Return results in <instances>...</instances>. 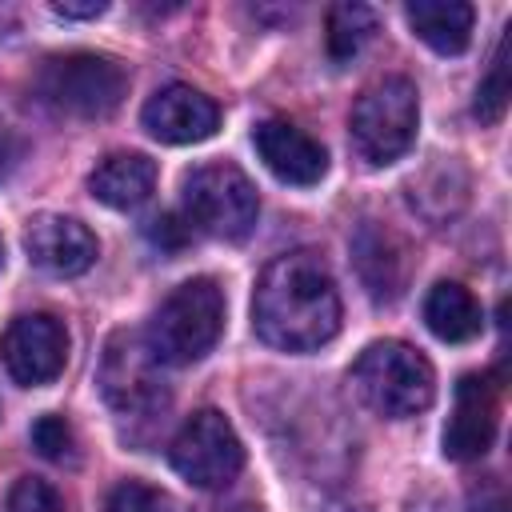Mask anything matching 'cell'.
Segmentation results:
<instances>
[{"label":"cell","instance_id":"1","mask_svg":"<svg viewBox=\"0 0 512 512\" xmlns=\"http://www.w3.org/2000/svg\"><path fill=\"white\" fill-rule=\"evenodd\" d=\"M252 328L280 352H312L340 332V292L320 252H284L260 272Z\"/></svg>","mask_w":512,"mask_h":512},{"label":"cell","instance_id":"2","mask_svg":"<svg viewBox=\"0 0 512 512\" xmlns=\"http://www.w3.org/2000/svg\"><path fill=\"white\" fill-rule=\"evenodd\" d=\"M220 332H224V288L212 276H196L164 296L144 336L160 364H196L216 348Z\"/></svg>","mask_w":512,"mask_h":512},{"label":"cell","instance_id":"3","mask_svg":"<svg viewBox=\"0 0 512 512\" xmlns=\"http://www.w3.org/2000/svg\"><path fill=\"white\" fill-rule=\"evenodd\" d=\"M352 384L360 400L388 420H408L424 412L436 396V372L428 356L404 340L368 344L352 364Z\"/></svg>","mask_w":512,"mask_h":512},{"label":"cell","instance_id":"4","mask_svg":"<svg viewBox=\"0 0 512 512\" xmlns=\"http://www.w3.org/2000/svg\"><path fill=\"white\" fill-rule=\"evenodd\" d=\"M36 96L68 116L100 120L112 116L128 92V72L104 52H64L36 68Z\"/></svg>","mask_w":512,"mask_h":512},{"label":"cell","instance_id":"5","mask_svg":"<svg viewBox=\"0 0 512 512\" xmlns=\"http://www.w3.org/2000/svg\"><path fill=\"white\" fill-rule=\"evenodd\" d=\"M352 148L360 152V160L384 168L392 160H400L420 128V100H416V84L404 76H384L376 84H368L356 104H352Z\"/></svg>","mask_w":512,"mask_h":512},{"label":"cell","instance_id":"6","mask_svg":"<svg viewBox=\"0 0 512 512\" xmlns=\"http://www.w3.org/2000/svg\"><path fill=\"white\" fill-rule=\"evenodd\" d=\"M180 192H184V220L192 228H200L216 240H228V244H240L252 236L260 200H256L252 180L232 160L192 168L184 176Z\"/></svg>","mask_w":512,"mask_h":512},{"label":"cell","instance_id":"7","mask_svg":"<svg viewBox=\"0 0 512 512\" xmlns=\"http://www.w3.org/2000/svg\"><path fill=\"white\" fill-rule=\"evenodd\" d=\"M100 396L116 416L128 420H156L168 408V388L160 380V360L148 348L144 332H112L100 356Z\"/></svg>","mask_w":512,"mask_h":512},{"label":"cell","instance_id":"8","mask_svg":"<svg viewBox=\"0 0 512 512\" xmlns=\"http://www.w3.org/2000/svg\"><path fill=\"white\" fill-rule=\"evenodd\" d=\"M168 456H172V468L196 488H224L244 468V444L228 424V416L216 408L192 412L176 432Z\"/></svg>","mask_w":512,"mask_h":512},{"label":"cell","instance_id":"9","mask_svg":"<svg viewBox=\"0 0 512 512\" xmlns=\"http://www.w3.org/2000/svg\"><path fill=\"white\" fill-rule=\"evenodd\" d=\"M0 360L24 388L52 384L68 364V328L52 312H24L4 328Z\"/></svg>","mask_w":512,"mask_h":512},{"label":"cell","instance_id":"10","mask_svg":"<svg viewBox=\"0 0 512 512\" xmlns=\"http://www.w3.org/2000/svg\"><path fill=\"white\" fill-rule=\"evenodd\" d=\"M500 420V384L492 376H464L456 384V404L444 424V456L480 460L496 440Z\"/></svg>","mask_w":512,"mask_h":512},{"label":"cell","instance_id":"11","mask_svg":"<svg viewBox=\"0 0 512 512\" xmlns=\"http://www.w3.org/2000/svg\"><path fill=\"white\" fill-rule=\"evenodd\" d=\"M140 120L160 144H200L220 128V108L192 84H168L148 96Z\"/></svg>","mask_w":512,"mask_h":512},{"label":"cell","instance_id":"12","mask_svg":"<svg viewBox=\"0 0 512 512\" xmlns=\"http://www.w3.org/2000/svg\"><path fill=\"white\" fill-rule=\"evenodd\" d=\"M24 252L36 268L52 272V276H80L96 264L100 256V244L92 236L88 224L72 220V216H56V212H44V216H32L28 228H24Z\"/></svg>","mask_w":512,"mask_h":512},{"label":"cell","instance_id":"13","mask_svg":"<svg viewBox=\"0 0 512 512\" xmlns=\"http://www.w3.org/2000/svg\"><path fill=\"white\" fill-rule=\"evenodd\" d=\"M252 144H256L264 168L276 180H284V184L308 188V184H320L324 172H328L324 144L316 136H308L304 128H296L292 120H264V124H256Z\"/></svg>","mask_w":512,"mask_h":512},{"label":"cell","instance_id":"14","mask_svg":"<svg viewBox=\"0 0 512 512\" xmlns=\"http://www.w3.org/2000/svg\"><path fill=\"white\" fill-rule=\"evenodd\" d=\"M352 260H356V272L376 304H392L396 296H404L412 256H408V244L392 228L364 220L352 236Z\"/></svg>","mask_w":512,"mask_h":512},{"label":"cell","instance_id":"15","mask_svg":"<svg viewBox=\"0 0 512 512\" xmlns=\"http://www.w3.org/2000/svg\"><path fill=\"white\" fill-rule=\"evenodd\" d=\"M156 188V164L144 152H108L88 172V192L108 208H140Z\"/></svg>","mask_w":512,"mask_h":512},{"label":"cell","instance_id":"16","mask_svg":"<svg viewBox=\"0 0 512 512\" xmlns=\"http://www.w3.org/2000/svg\"><path fill=\"white\" fill-rule=\"evenodd\" d=\"M412 32L436 48L440 56H460L472 40V24H476V12L472 4H460V0H412L404 8Z\"/></svg>","mask_w":512,"mask_h":512},{"label":"cell","instance_id":"17","mask_svg":"<svg viewBox=\"0 0 512 512\" xmlns=\"http://www.w3.org/2000/svg\"><path fill=\"white\" fill-rule=\"evenodd\" d=\"M424 324L432 328V336H440L448 344H464V340L480 336L484 312H480V300L464 284L440 280L424 300Z\"/></svg>","mask_w":512,"mask_h":512},{"label":"cell","instance_id":"18","mask_svg":"<svg viewBox=\"0 0 512 512\" xmlns=\"http://www.w3.org/2000/svg\"><path fill=\"white\" fill-rule=\"evenodd\" d=\"M376 32V12L368 4H332L328 8V56L336 64L352 60Z\"/></svg>","mask_w":512,"mask_h":512},{"label":"cell","instance_id":"19","mask_svg":"<svg viewBox=\"0 0 512 512\" xmlns=\"http://www.w3.org/2000/svg\"><path fill=\"white\" fill-rule=\"evenodd\" d=\"M508 36L496 44V52H492V64H488V76L480 80V88H476V100H472V112H476V120H484V124H496L500 116H504V108H508V96H512V80H508Z\"/></svg>","mask_w":512,"mask_h":512},{"label":"cell","instance_id":"20","mask_svg":"<svg viewBox=\"0 0 512 512\" xmlns=\"http://www.w3.org/2000/svg\"><path fill=\"white\" fill-rule=\"evenodd\" d=\"M104 512H184L168 492L160 488H148L140 480H128L120 484L112 496H108V508Z\"/></svg>","mask_w":512,"mask_h":512},{"label":"cell","instance_id":"21","mask_svg":"<svg viewBox=\"0 0 512 512\" xmlns=\"http://www.w3.org/2000/svg\"><path fill=\"white\" fill-rule=\"evenodd\" d=\"M8 512H64V504H60V492L48 480L24 476L8 492Z\"/></svg>","mask_w":512,"mask_h":512},{"label":"cell","instance_id":"22","mask_svg":"<svg viewBox=\"0 0 512 512\" xmlns=\"http://www.w3.org/2000/svg\"><path fill=\"white\" fill-rule=\"evenodd\" d=\"M32 444H36L40 456H48V460H64V456L72 452V428H68V420L56 416V412L40 416V420L32 424Z\"/></svg>","mask_w":512,"mask_h":512},{"label":"cell","instance_id":"23","mask_svg":"<svg viewBox=\"0 0 512 512\" xmlns=\"http://www.w3.org/2000/svg\"><path fill=\"white\" fill-rule=\"evenodd\" d=\"M148 236H152L160 248L176 252V248H184V240L192 236V224L180 220V216H172V212H164V216H156V220L148 224Z\"/></svg>","mask_w":512,"mask_h":512},{"label":"cell","instance_id":"24","mask_svg":"<svg viewBox=\"0 0 512 512\" xmlns=\"http://www.w3.org/2000/svg\"><path fill=\"white\" fill-rule=\"evenodd\" d=\"M104 8H108L104 0H84V4L60 0V4H52V12H56V16H64V20H96Z\"/></svg>","mask_w":512,"mask_h":512},{"label":"cell","instance_id":"25","mask_svg":"<svg viewBox=\"0 0 512 512\" xmlns=\"http://www.w3.org/2000/svg\"><path fill=\"white\" fill-rule=\"evenodd\" d=\"M16 156H20V144H16V136H12V128L0 120V180L12 172V164H16Z\"/></svg>","mask_w":512,"mask_h":512},{"label":"cell","instance_id":"26","mask_svg":"<svg viewBox=\"0 0 512 512\" xmlns=\"http://www.w3.org/2000/svg\"><path fill=\"white\" fill-rule=\"evenodd\" d=\"M232 512H260V508H248V504H244V508H232Z\"/></svg>","mask_w":512,"mask_h":512},{"label":"cell","instance_id":"27","mask_svg":"<svg viewBox=\"0 0 512 512\" xmlns=\"http://www.w3.org/2000/svg\"><path fill=\"white\" fill-rule=\"evenodd\" d=\"M0 260H4V248H0Z\"/></svg>","mask_w":512,"mask_h":512}]
</instances>
